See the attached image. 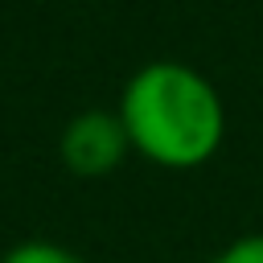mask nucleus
Listing matches in <instances>:
<instances>
[{
    "instance_id": "f257e3e1",
    "label": "nucleus",
    "mask_w": 263,
    "mask_h": 263,
    "mask_svg": "<svg viewBox=\"0 0 263 263\" xmlns=\"http://www.w3.org/2000/svg\"><path fill=\"white\" fill-rule=\"evenodd\" d=\"M119 119L132 140V152L156 168H201L214 160L226 136V103L218 86L173 58L140 66L119 95Z\"/></svg>"
},
{
    "instance_id": "f03ea898",
    "label": "nucleus",
    "mask_w": 263,
    "mask_h": 263,
    "mask_svg": "<svg viewBox=\"0 0 263 263\" xmlns=\"http://www.w3.org/2000/svg\"><path fill=\"white\" fill-rule=\"evenodd\" d=\"M58 156L82 181H99V177L115 173L132 156V140L123 132L119 111L86 107V111L70 115V123L62 127V140H58Z\"/></svg>"
},
{
    "instance_id": "7ed1b4c3",
    "label": "nucleus",
    "mask_w": 263,
    "mask_h": 263,
    "mask_svg": "<svg viewBox=\"0 0 263 263\" xmlns=\"http://www.w3.org/2000/svg\"><path fill=\"white\" fill-rule=\"evenodd\" d=\"M0 263H82V259L53 238H25V242L8 247L0 255Z\"/></svg>"
},
{
    "instance_id": "20e7f679",
    "label": "nucleus",
    "mask_w": 263,
    "mask_h": 263,
    "mask_svg": "<svg viewBox=\"0 0 263 263\" xmlns=\"http://www.w3.org/2000/svg\"><path fill=\"white\" fill-rule=\"evenodd\" d=\"M210 263H263V234H242L226 242Z\"/></svg>"
}]
</instances>
